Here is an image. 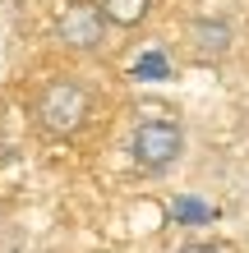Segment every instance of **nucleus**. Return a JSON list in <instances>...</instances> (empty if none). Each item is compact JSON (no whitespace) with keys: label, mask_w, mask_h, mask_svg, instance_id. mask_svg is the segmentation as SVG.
<instances>
[{"label":"nucleus","mask_w":249,"mask_h":253,"mask_svg":"<svg viewBox=\"0 0 249 253\" xmlns=\"http://www.w3.org/2000/svg\"><path fill=\"white\" fill-rule=\"evenodd\" d=\"M28 115H33V125L47 138H79L97 115V92L79 74H51V79L37 83L33 101H28Z\"/></svg>","instance_id":"1"},{"label":"nucleus","mask_w":249,"mask_h":253,"mask_svg":"<svg viewBox=\"0 0 249 253\" xmlns=\"http://www.w3.org/2000/svg\"><path fill=\"white\" fill-rule=\"evenodd\" d=\"M185 157V129L171 115H143L129 133V161L143 175H166Z\"/></svg>","instance_id":"2"},{"label":"nucleus","mask_w":249,"mask_h":253,"mask_svg":"<svg viewBox=\"0 0 249 253\" xmlns=\"http://www.w3.org/2000/svg\"><path fill=\"white\" fill-rule=\"evenodd\" d=\"M106 19H101L97 0H65L55 14V42L74 55H101L106 46Z\"/></svg>","instance_id":"3"},{"label":"nucleus","mask_w":249,"mask_h":253,"mask_svg":"<svg viewBox=\"0 0 249 253\" xmlns=\"http://www.w3.org/2000/svg\"><path fill=\"white\" fill-rule=\"evenodd\" d=\"M231 42H236V33H231L226 19H199L189 28V51H194L199 60H222L231 51Z\"/></svg>","instance_id":"4"},{"label":"nucleus","mask_w":249,"mask_h":253,"mask_svg":"<svg viewBox=\"0 0 249 253\" xmlns=\"http://www.w3.org/2000/svg\"><path fill=\"white\" fill-rule=\"evenodd\" d=\"M101 19H106V28H120V33H134V28L148 23L152 14V0H97Z\"/></svg>","instance_id":"5"},{"label":"nucleus","mask_w":249,"mask_h":253,"mask_svg":"<svg viewBox=\"0 0 249 253\" xmlns=\"http://www.w3.org/2000/svg\"><path fill=\"white\" fill-rule=\"evenodd\" d=\"M175 253H231L226 244H217V240H185Z\"/></svg>","instance_id":"6"}]
</instances>
